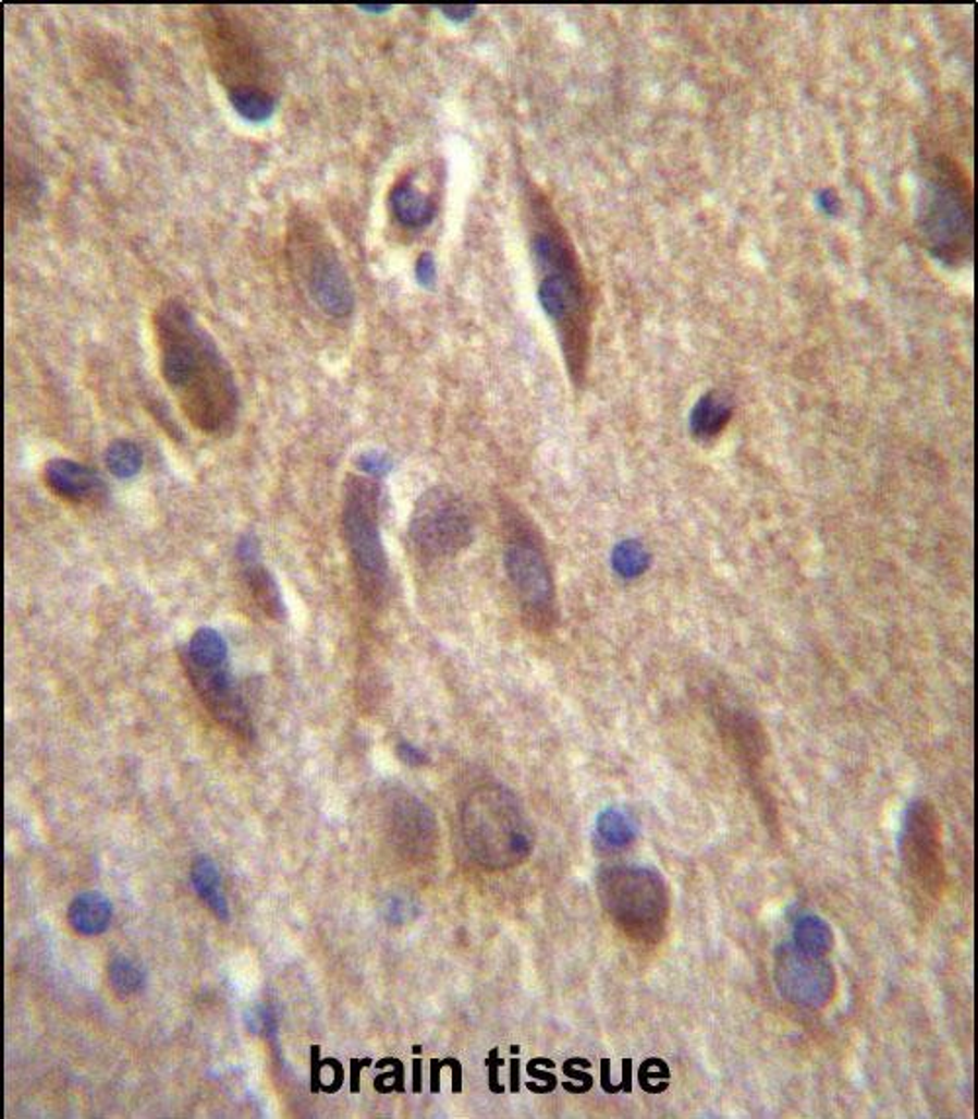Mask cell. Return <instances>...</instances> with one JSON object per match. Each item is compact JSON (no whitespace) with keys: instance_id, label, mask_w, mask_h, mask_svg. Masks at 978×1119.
Here are the masks:
<instances>
[{"instance_id":"1","label":"cell","mask_w":978,"mask_h":1119,"mask_svg":"<svg viewBox=\"0 0 978 1119\" xmlns=\"http://www.w3.org/2000/svg\"><path fill=\"white\" fill-rule=\"evenodd\" d=\"M161 373L184 415L201 433H220L237 412V386L220 349L181 302L169 300L155 314Z\"/></svg>"},{"instance_id":"2","label":"cell","mask_w":978,"mask_h":1119,"mask_svg":"<svg viewBox=\"0 0 978 1119\" xmlns=\"http://www.w3.org/2000/svg\"><path fill=\"white\" fill-rule=\"evenodd\" d=\"M533 255L545 272L538 287L540 306L558 327L567 370L579 386L586 376L589 354V316L582 270L566 235L554 226L533 235Z\"/></svg>"},{"instance_id":"3","label":"cell","mask_w":978,"mask_h":1119,"mask_svg":"<svg viewBox=\"0 0 978 1119\" xmlns=\"http://www.w3.org/2000/svg\"><path fill=\"white\" fill-rule=\"evenodd\" d=\"M461 838L470 860L486 871H505L528 860L535 832L515 793L503 784H481L464 801Z\"/></svg>"},{"instance_id":"4","label":"cell","mask_w":978,"mask_h":1119,"mask_svg":"<svg viewBox=\"0 0 978 1119\" xmlns=\"http://www.w3.org/2000/svg\"><path fill=\"white\" fill-rule=\"evenodd\" d=\"M597 895L616 928L640 944L665 936L670 895L662 875L640 865H611L597 875Z\"/></svg>"},{"instance_id":"5","label":"cell","mask_w":978,"mask_h":1119,"mask_svg":"<svg viewBox=\"0 0 978 1119\" xmlns=\"http://www.w3.org/2000/svg\"><path fill=\"white\" fill-rule=\"evenodd\" d=\"M341 523L358 589L366 601L380 607L390 595V564L380 535V488L376 482L363 476L346 479Z\"/></svg>"},{"instance_id":"6","label":"cell","mask_w":978,"mask_h":1119,"mask_svg":"<svg viewBox=\"0 0 978 1119\" xmlns=\"http://www.w3.org/2000/svg\"><path fill=\"white\" fill-rule=\"evenodd\" d=\"M505 521V570L518 607L528 627L540 634H548L558 621L554 580L548 565L547 552L528 523L517 509L503 508Z\"/></svg>"},{"instance_id":"7","label":"cell","mask_w":978,"mask_h":1119,"mask_svg":"<svg viewBox=\"0 0 978 1119\" xmlns=\"http://www.w3.org/2000/svg\"><path fill=\"white\" fill-rule=\"evenodd\" d=\"M413 552L425 562L449 560L474 540V519L464 499L447 486L427 489L409 519Z\"/></svg>"},{"instance_id":"8","label":"cell","mask_w":978,"mask_h":1119,"mask_svg":"<svg viewBox=\"0 0 978 1119\" xmlns=\"http://www.w3.org/2000/svg\"><path fill=\"white\" fill-rule=\"evenodd\" d=\"M920 230L936 257L957 263L969 255L973 238L969 196L957 182L933 181L926 184L918 210Z\"/></svg>"},{"instance_id":"9","label":"cell","mask_w":978,"mask_h":1119,"mask_svg":"<svg viewBox=\"0 0 978 1119\" xmlns=\"http://www.w3.org/2000/svg\"><path fill=\"white\" fill-rule=\"evenodd\" d=\"M898 850L910 879L926 895L940 897L945 883V863L940 816L930 801L918 799L908 806L902 824Z\"/></svg>"},{"instance_id":"10","label":"cell","mask_w":978,"mask_h":1119,"mask_svg":"<svg viewBox=\"0 0 978 1119\" xmlns=\"http://www.w3.org/2000/svg\"><path fill=\"white\" fill-rule=\"evenodd\" d=\"M775 975L781 993L795 1005L820 1008L834 995L835 976L830 965L796 946L779 949Z\"/></svg>"},{"instance_id":"11","label":"cell","mask_w":978,"mask_h":1119,"mask_svg":"<svg viewBox=\"0 0 978 1119\" xmlns=\"http://www.w3.org/2000/svg\"><path fill=\"white\" fill-rule=\"evenodd\" d=\"M183 666L204 707L210 710L211 717L220 720L231 732L240 737H250L253 728L249 713L241 698L240 689L228 671V664L216 668H200L191 661H183Z\"/></svg>"},{"instance_id":"12","label":"cell","mask_w":978,"mask_h":1119,"mask_svg":"<svg viewBox=\"0 0 978 1119\" xmlns=\"http://www.w3.org/2000/svg\"><path fill=\"white\" fill-rule=\"evenodd\" d=\"M307 284L317 304L331 316H346L353 309V290L335 253L316 250L309 255Z\"/></svg>"},{"instance_id":"13","label":"cell","mask_w":978,"mask_h":1119,"mask_svg":"<svg viewBox=\"0 0 978 1119\" xmlns=\"http://www.w3.org/2000/svg\"><path fill=\"white\" fill-rule=\"evenodd\" d=\"M44 479L56 496L73 503L98 506L106 499V486L95 470L75 460H49L44 469Z\"/></svg>"},{"instance_id":"14","label":"cell","mask_w":978,"mask_h":1119,"mask_svg":"<svg viewBox=\"0 0 978 1119\" xmlns=\"http://www.w3.org/2000/svg\"><path fill=\"white\" fill-rule=\"evenodd\" d=\"M237 555H240L241 564L245 565L243 575H245V584H247L253 601L257 603V607L269 619L282 621L286 611H284V601H282L279 584L269 570L260 564L259 546L253 536L241 538Z\"/></svg>"},{"instance_id":"15","label":"cell","mask_w":978,"mask_h":1119,"mask_svg":"<svg viewBox=\"0 0 978 1119\" xmlns=\"http://www.w3.org/2000/svg\"><path fill=\"white\" fill-rule=\"evenodd\" d=\"M68 922L81 936H100L112 922V904L98 890H88L69 904Z\"/></svg>"},{"instance_id":"16","label":"cell","mask_w":978,"mask_h":1119,"mask_svg":"<svg viewBox=\"0 0 978 1119\" xmlns=\"http://www.w3.org/2000/svg\"><path fill=\"white\" fill-rule=\"evenodd\" d=\"M732 413L734 403L730 402L729 396L720 392L705 393L690 412L689 425L693 437L705 442L717 439L729 425Z\"/></svg>"},{"instance_id":"17","label":"cell","mask_w":978,"mask_h":1119,"mask_svg":"<svg viewBox=\"0 0 978 1119\" xmlns=\"http://www.w3.org/2000/svg\"><path fill=\"white\" fill-rule=\"evenodd\" d=\"M393 216L407 228H423L432 220L437 206L435 202L415 188L412 182H400L392 191Z\"/></svg>"},{"instance_id":"18","label":"cell","mask_w":978,"mask_h":1119,"mask_svg":"<svg viewBox=\"0 0 978 1119\" xmlns=\"http://www.w3.org/2000/svg\"><path fill=\"white\" fill-rule=\"evenodd\" d=\"M181 660L191 661L200 668H216L228 664V644L220 632L201 627L194 632L188 646L181 652Z\"/></svg>"},{"instance_id":"19","label":"cell","mask_w":978,"mask_h":1119,"mask_svg":"<svg viewBox=\"0 0 978 1119\" xmlns=\"http://www.w3.org/2000/svg\"><path fill=\"white\" fill-rule=\"evenodd\" d=\"M230 102L235 112L249 122H267L270 115L274 114V98L255 86L241 85L231 88Z\"/></svg>"},{"instance_id":"20","label":"cell","mask_w":978,"mask_h":1119,"mask_svg":"<svg viewBox=\"0 0 978 1119\" xmlns=\"http://www.w3.org/2000/svg\"><path fill=\"white\" fill-rule=\"evenodd\" d=\"M106 466L115 478H134L144 466V454L132 440L118 439L106 450Z\"/></svg>"},{"instance_id":"21","label":"cell","mask_w":978,"mask_h":1119,"mask_svg":"<svg viewBox=\"0 0 978 1119\" xmlns=\"http://www.w3.org/2000/svg\"><path fill=\"white\" fill-rule=\"evenodd\" d=\"M108 983L112 986L115 995L130 998L144 988V971H142V966L135 965L132 959L118 956L108 965Z\"/></svg>"},{"instance_id":"22","label":"cell","mask_w":978,"mask_h":1119,"mask_svg":"<svg viewBox=\"0 0 978 1119\" xmlns=\"http://www.w3.org/2000/svg\"><path fill=\"white\" fill-rule=\"evenodd\" d=\"M597 836L607 848L621 850L634 840V826L621 811H604L597 818Z\"/></svg>"},{"instance_id":"23","label":"cell","mask_w":978,"mask_h":1119,"mask_svg":"<svg viewBox=\"0 0 978 1119\" xmlns=\"http://www.w3.org/2000/svg\"><path fill=\"white\" fill-rule=\"evenodd\" d=\"M796 947L810 956H824L832 947V934L820 919H803L795 929Z\"/></svg>"},{"instance_id":"24","label":"cell","mask_w":978,"mask_h":1119,"mask_svg":"<svg viewBox=\"0 0 978 1119\" xmlns=\"http://www.w3.org/2000/svg\"><path fill=\"white\" fill-rule=\"evenodd\" d=\"M191 880H193V887L194 890H196V895H198L206 904H208L213 897H218L221 892L220 871H218V865H216L210 858H206V855H200L198 860L194 861Z\"/></svg>"},{"instance_id":"25","label":"cell","mask_w":978,"mask_h":1119,"mask_svg":"<svg viewBox=\"0 0 978 1119\" xmlns=\"http://www.w3.org/2000/svg\"><path fill=\"white\" fill-rule=\"evenodd\" d=\"M613 565L623 577H636L648 568V555L640 543H621L614 550Z\"/></svg>"},{"instance_id":"26","label":"cell","mask_w":978,"mask_h":1119,"mask_svg":"<svg viewBox=\"0 0 978 1119\" xmlns=\"http://www.w3.org/2000/svg\"><path fill=\"white\" fill-rule=\"evenodd\" d=\"M415 277L417 282L425 288H431L437 280V267H435V258L429 253H423L417 265H415Z\"/></svg>"},{"instance_id":"27","label":"cell","mask_w":978,"mask_h":1119,"mask_svg":"<svg viewBox=\"0 0 978 1119\" xmlns=\"http://www.w3.org/2000/svg\"><path fill=\"white\" fill-rule=\"evenodd\" d=\"M390 464H392L390 459L384 457V454H380V452H368V454L360 457V469L365 470L366 474H372V476H380V474L388 472V470L392 469Z\"/></svg>"},{"instance_id":"28","label":"cell","mask_w":978,"mask_h":1119,"mask_svg":"<svg viewBox=\"0 0 978 1119\" xmlns=\"http://www.w3.org/2000/svg\"><path fill=\"white\" fill-rule=\"evenodd\" d=\"M269 1012H267V1008H262V1006H257V1008H253V1010H249V1012L245 1014V1024L249 1027V1032L257 1033V1035L262 1033V1030L269 1025Z\"/></svg>"},{"instance_id":"29","label":"cell","mask_w":978,"mask_h":1119,"mask_svg":"<svg viewBox=\"0 0 978 1119\" xmlns=\"http://www.w3.org/2000/svg\"><path fill=\"white\" fill-rule=\"evenodd\" d=\"M818 206H820L822 211H826L828 216H835V214L840 211L842 202H840V196L835 194V191H832V188H824V191H820V194H818Z\"/></svg>"},{"instance_id":"30","label":"cell","mask_w":978,"mask_h":1119,"mask_svg":"<svg viewBox=\"0 0 978 1119\" xmlns=\"http://www.w3.org/2000/svg\"><path fill=\"white\" fill-rule=\"evenodd\" d=\"M398 754H400L403 762H405V764H409V766H423V764L427 762V756L423 754L421 750H419V747L409 746V744H400V746H398Z\"/></svg>"},{"instance_id":"31","label":"cell","mask_w":978,"mask_h":1119,"mask_svg":"<svg viewBox=\"0 0 978 1119\" xmlns=\"http://www.w3.org/2000/svg\"><path fill=\"white\" fill-rule=\"evenodd\" d=\"M442 14L452 22H464L474 14V7H442Z\"/></svg>"},{"instance_id":"32","label":"cell","mask_w":978,"mask_h":1119,"mask_svg":"<svg viewBox=\"0 0 978 1119\" xmlns=\"http://www.w3.org/2000/svg\"><path fill=\"white\" fill-rule=\"evenodd\" d=\"M366 1065H370V1061L353 1062V1091L355 1092L358 1091V1072H360V1067H366Z\"/></svg>"},{"instance_id":"33","label":"cell","mask_w":978,"mask_h":1119,"mask_svg":"<svg viewBox=\"0 0 978 1119\" xmlns=\"http://www.w3.org/2000/svg\"><path fill=\"white\" fill-rule=\"evenodd\" d=\"M360 9L372 10V12H386V10H390V7H370V4H363Z\"/></svg>"}]
</instances>
